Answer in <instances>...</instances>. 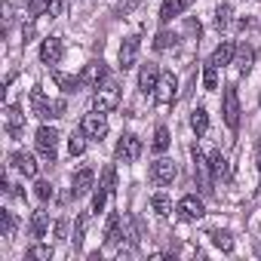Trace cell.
<instances>
[{"instance_id":"6da1fadb","label":"cell","mask_w":261,"mask_h":261,"mask_svg":"<svg viewBox=\"0 0 261 261\" xmlns=\"http://www.w3.org/2000/svg\"><path fill=\"white\" fill-rule=\"evenodd\" d=\"M31 111L40 117V120H59V117H65V111H68V105H65V98H46L40 89H31Z\"/></svg>"},{"instance_id":"7a4b0ae2","label":"cell","mask_w":261,"mask_h":261,"mask_svg":"<svg viewBox=\"0 0 261 261\" xmlns=\"http://www.w3.org/2000/svg\"><path fill=\"white\" fill-rule=\"evenodd\" d=\"M117 105H120V86L117 83H105L92 95V111H98V114H111V111H117Z\"/></svg>"},{"instance_id":"3957f363","label":"cell","mask_w":261,"mask_h":261,"mask_svg":"<svg viewBox=\"0 0 261 261\" xmlns=\"http://www.w3.org/2000/svg\"><path fill=\"white\" fill-rule=\"evenodd\" d=\"M80 133H83L89 142H101V139L108 136V120H105V114H98V111L83 114V120H80Z\"/></svg>"},{"instance_id":"277c9868","label":"cell","mask_w":261,"mask_h":261,"mask_svg":"<svg viewBox=\"0 0 261 261\" xmlns=\"http://www.w3.org/2000/svg\"><path fill=\"white\" fill-rule=\"evenodd\" d=\"M34 145H37V151H40V157L43 160H49V163H56V148H59V133L53 126H40L37 129V136H34Z\"/></svg>"},{"instance_id":"5b68a950","label":"cell","mask_w":261,"mask_h":261,"mask_svg":"<svg viewBox=\"0 0 261 261\" xmlns=\"http://www.w3.org/2000/svg\"><path fill=\"white\" fill-rule=\"evenodd\" d=\"M139 49H142V37H139V34H129V37L120 43V53H117L120 71H129V68H136V62H139Z\"/></svg>"},{"instance_id":"8992f818","label":"cell","mask_w":261,"mask_h":261,"mask_svg":"<svg viewBox=\"0 0 261 261\" xmlns=\"http://www.w3.org/2000/svg\"><path fill=\"white\" fill-rule=\"evenodd\" d=\"M221 114H224L227 129H230V133H237V129H240V95H237V86H227V89H224Z\"/></svg>"},{"instance_id":"52a82bcc","label":"cell","mask_w":261,"mask_h":261,"mask_svg":"<svg viewBox=\"0 0 261 261\" xmlns=\"http://www.w3.org/2000/svg\"><path fill=\"white\" fill-rule=\"evenodd\" d=\"M139 157H142V139L133 136V133L120 136V142H117V160L120 163H136Z\"/></svg>"},{"instance_id":"ba28073f","label":"cell","mask_w":261,"mask_h":261,"mask_svg":"<svg viewBox=\"0 0 261 261\" xmlns=\"http://www.w3.org/2000/svg\"><path fill=\"white\" fill-rule=\"evenodd\" d=\"M154 98H157L160 105H172V101L178 98V77H175L172 71H163V74H160V83H157V89H154Z\"/></svg>"},{"instance_id":"9c48e42d","label":"cell","mask_w":261,"mask_h":261,"mask_svg":"<svg viewBox=\"0 0 261 261\" xmlns=\"http://www.w3.org/2000/svg\"><path fill=\"white\" fill-rule=\"evenodd\" d=\"M175 209H178V218H181V221H200V218L206 215V203H203L197 194H188V197H181Z\"/></svg>"},{"instance_id":"30bf717a","label":"cell","mask_w":261,"mask_h":261,"mask_svg":"<svg viewBox=\"0 0 261 261\" xmlns=\"http://www.w3.org/2000/svg\"><path fill=\"white\" fill-rule=\"evenodd\" d=\"M175 175H178V169H175V163H172L169 157H160V160L151 166V181L160 185V188H163V185H172Z\"/></svg>"},{"instance_id":"8fae6325","label":"cell","mask_w":261,"mask_h":261,"mask_svg":"<svg viewBox=\"0 0 261 261\" xmlns=\"http://www.w3.org/2000/svg\"><path fill=\"white\" fill-rule=\"evenodd\" d=\"M62 56H65V43H62V37H46L43 43H40V62L43 65H59L62 62Z\"/></svg>"},{"instance_id":"7c38bea8","label":"cell","mask_w":261,"mask_h":261,"mask_svg":"<svg viewBox=\"0 0 261 261\" xmlns=\"http://www.w3.org/2000/svg\"><path fill=\"white\" fill-rule=\"evenodd\" d=\"M92 188H95V172H92L89 166L77 169L74 178H71V194H74V197H86Z\"/></svg>"},{"instance_id":"4fadbf2b","label":"cell","mask_w":261,"mask_h":261,"mask_svg":"<svg viewBox=\"0 0 261 261\" xmlns=\"http://www.w3.org/2000/svg\"><path fill=\"white\" fill-rule=\"evenodd\" d=\"M105 80H108V68H105L101 59L98 62H89L83 68V74H80V83L83 86H92V89H98V83H105Z\"/></svg>"},{"instance_id":"5bb4252c","label":"cell","mask_w":261,"mask_h":261,"mask_svg":"<svg viewBox=\"0 0 261 261\" xmlns=\"http://www.w3.org/2000/svg\"><path fill=\"white\" fill-rule=\"evenodd\" d=\"M160 68L154 65V62H148V65H142V71H139V89L148 95V92H154L157 89V83H160Z\"/></svg>"},{"instance_id":"9a60e30c","label":"cell","mask_w":261,"mask_h":261,"mask_svg":"<svg viewBox=\"0 0 261 261\" xmlns=\"http://www.w3.org/2000/svg\"><path fill=\"white\" fill-rule=\"evenodd\" d=\"M10 160H13V169H16V172H22L25 178H34V175H37V169H40V166H37V160H34L31 154H25V151H16Z\"/></svg>"},{"instance_id":"2e32d148","label":"cell","mask_w":261,"mask_h":261,"mask_svg":"<svg viewBox=\"0 0 261 261\" xmlns=\"http://www.w3.org/2000/svg\"><path fill=\"white\" fill-rule=\"evenodd\" d=\"M188 4H191V0H163V7H160V22L169 25L172 19H178V16L188 10Z\"/></svg>"},{"instance_id":"e0dca14e","label":"cell","mask_w":261,"mask_h":261,"mask_svg":"<svg viewBox=\"0 0 261 261\" xmlns=\"http://www.w3.org/2000/svg\"><path fill=\"white\" fill-rule=\"evenodd\" d=\"M233 56H237V46L230 43V40H221L218 46H215V53H212V65H218V68H224V65H233Z\"/></svg>"},{"instance_id":"ac0fdd59","label":"cell","mask_w":261,"mask_h":261,"mask_svg":"<svg viewBox=\"0 0 261 261\" xmlns=\"http://www.w3.org/2000/svg\"><path fill=\"white\" fill-rule=\"evenodd\" d=\"M233 65L240 68V74H249V71H252V65H255V46H252V43H243V46H237Z\"/></svg>"},{"instance_id":"d6986e66","label":"cell","mask_w":261,"mask_h":261,"mask_svg":"<svg viewBox=\"0 0 261 261\" xmlns=\"http://www.w3.org/2000/svg\"><path fill=\"white\" fill-rule=\"evenodd\" d=\"M191 157H194V169H197V175H200V188L203 191H212L209 188V163H206V157H203V151L200 148H191Z\"/></svg>"},{"instance_id":"ffe728a7","label":"cell","mask_w":261,"mask_h":261,"mask_svg":"<svg viewBox=\"0 0 261 261\" xmlns=\"http://www.w3.org/2000/svg\"><path fill=\"white\" fill-rule=\"evenodd\" d=\"M209 169H212V175L215 178H221V181H230V163H227V157L221 154V151H215L212 154V160H209Z\"/></svg>"},{"instance_id":"44dd1931","label":"cell","mask_w":261,"mask_h":261,"mask_svg":"<svg viewBox=\"0 0 261 261\" xmlns=\"http://www.w3.org/2000/svg\"><path fill=\"white\" fill-rule=\"evenodd\" d=\"M151 209H154L160 218H169V215H172V197H169L166 191H157V194L151 197Z\"/></svg>"},{"instance_id":"7402d4cb","label":"cell","mask_w":261,"mask_h":261,"mask_svg":"<svg viewBox=\"0 0 261 261\" xmlns=\"http://www.w3.org/2000/svg\"><path fill=\"white\" fill-rule=\"evenodd\" d=\"M22 123H25V114H22L16 105H10V108H7V133H10L13 139H19V133H22Z\"/></svg>"},{"instance_id":"603a6c76","label":"cell","mask_w":261,"mask_h":261,"mask_svg":"<svg viewBox=\"0 0 261 261\" xmlns=\"http://www.w3.org/2000/svg\"><path fill=\"white\" fill-rule=\"evenodd\" d=\"M191 129L197 136H206L209 133V111L200 105V108H194V114H191Z\"/></svg>"},{"instance_id":"cb8c5ba5","label":"cell","mask_w":261,"mask_h":261,"mask_svg":"<svg viewBox=\"0 0 261 261\" xmlns=\"http://www.w3.org/2000/svg\"><path fill=\"white\" fill-rule=\"evenodd\" d=\"M53 80H56V86L62 89V92H77L83 83H80V77H71V74H62V71H53Z\"/></svg>"},{"instance_id":"d4e9b609","label":"cell","mask_w":261,"mask_h":261,"mask_svg":"<svg viewBox=\"0 0 261 261\" xmlns=\"http://www.w3.org/2000/svg\"><path fill=\"white\" fill-rule=\"evenodd\" d=\"M117 240H120V215L111 212L105 224V246H117Z\"/></svg>"},{"instance_id":"484cf974","label":"cell","mask_w":261,"mask_h":261,"mask_svg":"<svg viewBox=\"0 0 261 261\" xmlns=\"http://www.w3.org/2000/svg\"><path fill=\"white\" fill-rule=\"evenodd\" d=\"M46 230H49V212L37 209L31 218V237H46Z\"/></svg>"},{"instance_id":"4316f807","label":"cell","mask_w":261,"mask_h":261,"mask_svg":"<svg viewBox=\"0 0 261 261\" xmlns=\"http://www.w3.org/2000/svg\"><path fill=\"white\" fill-rule=\"evenodd\" d=\"M166 148H169V129H166V126H157V129H154L151 151H154V154H166Z\"/></svg>"},{"instance_id":"83f0119b","label":"cell","mask_w":261,"mask_h":261,"mask_svg":"<svg viewBox=\"0 0 261 261\" xmlns=\"http://www.w3.org/2000/svg\"><path fill=\"white\" fill-rule=\"evenodd\" d=\"M203 86H206V92H215L218 89V65H206L203 68Z\"/></svg>"},{"instance_id":"f1b7e54d","label":"cell","mask_w":261,"mask_h":261,"mask_svg":"<svg viewBox=\"0 0 261 261\" xmlns=\"http://www.w3.org/2000/svg\"><path fill=\"white\" fill-rule=\"evenodd\" d=\"M212 243H215V249H221V252H233V237H230L227 230H212Z\"/></svg>"},{"instance_id":"f546056e","label":"cell","mask_w":261,"mask_h":261,"mask_svg":"<svg viewBox=\"0 0 261 261\" xmlns=\"http://www.w3.org/2000/svg\"><path fill=\"white\" fill-rule=\"evenodd\" d=\"M175 40H178V37H175V31H160V34L154 37V49H157V53H163V49L175 46Z\"/></svg>"},{"instance_id":"4dcf8cb0","label":"cell","mask_w":261,"mask_h":261,"mask_svg":"<svg viewBox=\"0 0 261 261\" xmlns=\"http://www.w3.org/2000/svg\"><path fill=\"white\" fill-rule=\"evenodd\" d=\"M28 258H31V261H49V258H53V246L34 243V246L28 249Z\"/></svg>"},{"instance_id":"1f68e13d","label":"cell","mask_w":261,"mask_h":261,"mask_svg":"<svg viewBox=\"0 0 261 261\" xmlns=\"http://www.w3.org/2000/svg\"><path fill=\"white\" fill-rule=\"evenodd\" d=\"M83 151H86V136H83V133L71 136V139H68V154H71V157H80Z\"/></svg>"},{"instance_id":"d6a6232c","label":"cell","mask_w":261,"mask_h":261,"mask_svg":"<svg viewBox=\"0 0 261 261\" xmlns=\"http://www.w3.org/2000/svg\"><path fill=\"white\" fill-rule=\"evenodd\" d=\"M101 188H105L108 194L117 191V169H114V166H105V172H101Z\"/></svg>"},{"instance_id":"836d02e7","label":"cell","mask_w":261,"mask_h":261,"mask_svg":"<svg viewBox=\"0 0 261 261\" xmlns=\"http://www.w3.org/2000/svg\"><path fill=\"white\" fill-rule=\"evenodd\" d=\"M53 10V0H28V16H43Z\"/></svg>"},{"instance_id":"e575fe53","label":"cell","mask_w":261,"mask_h":261,"mask_svg":"<svg viewBox=\"0 0 261 261\" xmlns=\"http://www.w3.org/2000/svg\"><path fill=\"white\" fill-rule=\"evenodd\" d=\"M108 197H111V194H108V191L98 185V191L92 194V212H95V215H98V212H105V203H108Z\"/></svg>"},{"instance_id":"d590c367","label":"cell","mask_w":261,"mask_h":261,"mask_svg":"<svg viewBox=\"0 0 261 261\" xmlns=\"http://www.w3.org/2000/svg\"><path fill=\"white\" fill-rule=\"evenodd\" d=\"M86 224H89V215H86V212H83V215H77V224H74V246H80V243H83Z\"/></svg>"},{"instance_id":"8d00e7d4","label":"cell","mask_w":261,"mask_h":261,"mask_svg":"<svg viewBox=\"0 0 261 261\" xmlns=\"http://www.w3.org/2000/svg\"><path fill=\"white\" fill-rule=\"evenodd\" d=\"M0 224H4V237H13L16 233V215L13 212H7V209L0 212Z\"/></svg>"},{"instance_id":"74e56055","label":"cell","mask_w":261,"mask_h":261,"mask_svg":"<svg viewBox=\"0 0 261 261\" xmlns=\"http://www.w3.org/2000/svg\"><path fill=\"white\" fill-rule=\"evenodd\" d=\"M34 194H37V200H43V203H46V200H53L56 188H53L49 181H37V185H34Z\"/></svg>"},{"instance_id":"f35d334b","label":"cell","mask_w":261,"mask_h":261,"mask_svg":"<svg viewBox=\"0 0 261 261\" xmlns=\"http://www.w3.org/2000/svg\"><path fill=\"white\" fill-rule=\"evenodd\" d=\"M215 25H218L221 31L230 25V7H227V4H221V7H218V13H215Z\"/></svg>"},{"instance_id":"ab89813d","label":"cell","mask_w":261,"mask_h":261,"mask_svg":"<svg viewBox=\"0 0 261 261\" xmlns=\"http://www.w3.org/2000/svg\"><path fill=\"white\" fill-rule=\"evenodd\" d=\"M68 7H71V0H53L49 16H62V13H68Z\"/></svg>"},{"instance_id":"60d3db41","label":"cell","mask_w":261,"mask_h":261,"mask_svg":"<svg viewBox=\"0 0 261 261\" xmlns=\"http://www.w3.org/2000/svg\"><path fill=\"white\" fill-rule=\"evenodd\" d=\"M65 227H68V221H65V218H59V221L53 224V237H56V240H65Z\"/></svg>"},{"instance_id":"b9f144b4","label":"cell","mask_w":261,"mask_h":261,"mask_svg":"<svg viewBox=\"0 0 261 261\" xmlns=\"http://www.w3.org/2000/svg\"><path fill=\"white\" fill-rule=\"evenodd\" d=\"M255 163H258V172H261V142H258V154H255Z\"/></svg>"},{"instance_id":"7bdbcfd3","label":"cell","mask_w":261,"mask_h":261,"mask_svg":"<svg viewBox=\"0 0 261 261\" xmlns=\"http://www.w3.org/2000/svg\"><path fill=\"white\" fill-rule=\"evenodd\" d=\"M258 105H261V101H258Z\"/></svg>"}]
</instances>
